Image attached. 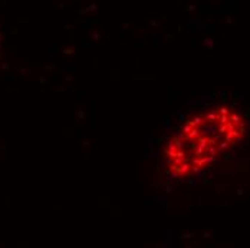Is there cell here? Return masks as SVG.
<instances>
[{
  "mask_svg": "<svg viewBox=\"0 0 250 248\" xmlns=\"http://www.w3.org/2000/svg\"><path fill=\"white\" fill-rule=\"evenodd\" d=\"M244 132L243 118L230 108L219 106L199 113L188 119L165 145L167 168L176 176L197 174L242 141Z\"/></svg>",
  "mask_w": 250,
  "mask_h": 248,
  "instance_id": "obj_1",
  "label": "cell"
}]
</instances>
